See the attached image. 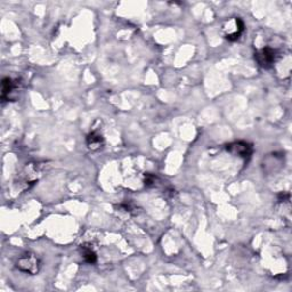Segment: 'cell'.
Listing matches in <instances>:
<instances>
[{
    "label": "cell",
    "instance_id": "obj_1",
    "mask_svg": "<svg viewBox=\"0 0 292 292\" xmlns=\"http://www.w3.org/2000/svg\"><path fill=\"white\" fill-rule=\"evenodd\" d=\"M16 267L21 272L30 274V275H37L40 272L41 262L32 252H26L16 261Z\"/></svg>",
    "mask_w": 292,
    "mask_h": 292
},
{
    "label": "cell",
    "instance_id": "obj_2",
    "mask_svg": "<svg viewBox=\"0 0 292 292\" xmlns=\"http://www.w3.org/2000/svg\"><path fill=\"white\" fill-rule=\"evenodd\" d=\"M244 31V23L240 17H234L233 20L226 21L223 26V32L229 41H235L240 39Z\"/></svg>",
    "mask_w": 292,
    "mask_h": 292
},
{
    "label": "cell",
    "instance_id": "obj_3",
    "mask_svg": "<svg viewBox=\"0 0 292 292\" xmlns=\"http://www.w3.org/2000/svg\"><path fill=\"white\" fill-rule=\"evenodd\" d=\"M255 59L263 69H270L276 60V51L272 47H263L255 53Z\"/></svg>",
    "mask_w": 292,
    "mask_h": 292
},
{
    "label": "cell",
    "instance_id": "obj_4",
    "mask_svg": "<svg viewBox=\"0 0 292 292\" xmlns=\"http://www.w3.org/2000/svg\"><path fill=\"white\" fill-rule=\"evenodd\" d=\"M227 151L230 153H232L233 155L240 156V158L247 159L250 158L251 153H252V146L247 143V142H234L232 144L227 145Z\"/></svg>",
    "mask_w": 292,
    "mask_h": 292
},
{
    "label": "cell",
    "instance_id": "obj_5",
    "mask_svg": "<svg viewBox=\"0 0 292 292\" xmlns=\"http://www.w3.org/2000/svg\"><path fill=\"white\" fill-rule=\"evenodd\" d=\"M86 144L88 146V148L91 149V151H98V149H101L103 147V145H104V138H103V136L98 131H92V133H90L87 136Z\"/></svg>",
    "mask_w": 292,
    "mask_h": 292
},
{
    "label": "cell",
    "instance_id": "obj_6",
    "mask_svg": "<svg viewBox=\"0 0 292 292\" xmlns=\"http://www.w3.org/2000/svg\"><path fill=\"white\" fill-rule=\"evenodd\" d=\"M1 99L2 101H6V99H9V96L13 94L14 90L17 88V85L15 84L12 78H3L1 83Z\"/></svg>",
    "mask_w": 292,
    "mask_h": 292
},
{
    "label": "cell",
    "instance_id": "obj_7",
    "mask_svg": "<svg viewBox=\"0 0 292 292\" xmlns=\"http://www.w3.org/2000/svg\"><path fill=\"white\" fill-rule=\"evenodd\" d=\"M80 251H81V256H83L84 261L87 263H95L97 262V254H96L94 249L91 248V245L89 244H81L80 247Z\"/></svg>",
    "mask_w": 292,
    "mask_h": 292
},
{
    "label": "cell",
    "instance_id": "obj_8",
    "mask_svg": "<svg viewBox=\"0 0 292 292\" xmlns=\"http://www.w3.org/2000/svg\"><path fill=\"white\" fill-rule=\"evenodd\" d=\"M155 181V176L151 175V174H146L145 175V185L146 186H149Z\"/></svg>",
    "mask_w": 292,
    "mask_h": 292
}]
</instances>
